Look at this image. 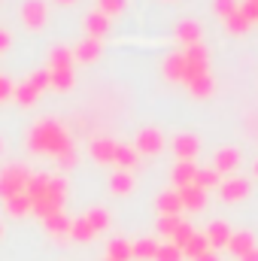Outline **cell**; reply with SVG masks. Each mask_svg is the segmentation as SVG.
Returning <instances> with one entry per match:
<instances>
[{"instance_id": "6da1fadb", "label": "cell", "mask_w": 258, "mask_h": 261, "mask_svg": "<svg viewBox=\"0 0 258 261\" xmlns=\"http://www.w3.org/2000/svg\"><path fill=\"white\" fill-rule=\"evenodd\" d=\"M28 195H31V200H34V213H37L40 219H49V216L61 213L67 186H64V179L34 176V179H31V186H28Z\"/></svg>"}, {"instance_id": "7a4b0ae2", "label": "cell", "mask_w": 258, "mask_h": 261, "mask_svg": "<svg viewBox=\"0 0 258 261\" xmlns=\"http://www.w3.org/2000/svg\"><path fill=\"white\" fill-rule=\"evenodd\" d=\"M31 146H34V152H55L58 158L67 155V152H73L64 137V130L58 128V125H52V122H46V125H40V128L34 130Z\"/></svg>"}, {"instance_id": "3957f363", "label": "cell", "mask_w": 258, "mask_h": 261, "mask_svg": "<svg viewBox=\"0 0 258 261\" xmlns=\"http://www.w3.org/2000/svg\"><path fill=\"white\" fill-rule=\"evenodd\" d=\"M28 186H31V173H28V167H9V170H3V176H0V197L3 200H9V197L15 195H28Z\"/></svg>"}, {"instance_id": "277c9868", "label": "cell", "mask_w": 258, "mask_h": 261, "mask_svg": "<svg viewBox=\"0 0 258 261\" xmlns=\"http://www.w3.org/2000/svg\"><path fill=\"white\" fill-rule=\"evenodd\" d=\"M228 249H231V255L243 258L249 249H255V234H252V231H237V234H231Z\"/></svg>"}, {"instance_id": "5b68a950", "label": "cell", "mask_w": 258, "mask_h": 261, "mask_svg": "<svg viewBox=\"0 0 258 261\" xmlns=\"http://www.w3.org/2000/svg\"><path fill=\"white\" fill-rule=\"evenodd\" d=\"M179 197H183V210H203L207 206V192L203 189H197V186H186V189H179Z\"/></svg>"}, {"instance_id": "8992f818", "label": "cell", "mask_w": 258, "mask_h": 261, "mask_svg": "<svg viewBox=\"0 0 258 261\" xmlns=\"http://www.w3.org/2000/svg\"><path fill=\"white\" fill-rule=\"evenodd\" d=\"M207 240H210V249H222V246H228V240H231V228L225 225V222H213L210 228H207Z\"/></svg>"}, {"instance_id": "52a82bcc", "label": "cell", "mask_w": 258, "mask_h": 261, "mask_svg": "<svg viewBox=\"0 0 258 261\" xmlns=\"http://www.w3.org/2000/svg\"><path fill=\"white\" fill-rule=\"evenodd\" d=\"M246 195H249V182H246V179H231V182H225V186L219 189V197L228 200V203L243 200Z\"/></svg>"}, {"instance_id": "ba28073f", "label": "cell", "mask_w": 258, "mask_h": 261, "mask_svg": "<svg viewBox=\"0 0 258 261\" xmlns=\"http://www.w3.org/2000/svg\"><path fill=\"white\" fill-rule=\"evenodd\" d=\"M134 246V258L140 261H155V255H158V240H152V237H143V240H134L131 243Z\"/></svg>"}, {"instance_id": "9c48e42d", "label": "cell", "mask_w": 258, "mask_h": 261, "mask_svg": "<svg viewBox=\"0 0 258 261\" xmlns=\"http://www.w3.org/2000/svg\"><path fill=\"white\" fill-rule=\"evenodd\" d=\"M70 237H73V243H91L97 234H94V228L88 225V219L82 216V219H73V225H70Z\"/></svg>"}, {"instance_id": "30bf717a", "label": "cell", "mask_w": 258, "mask_h": 261, "mask_svg": "<svg viewBox=\"0 0 258 261\" xmlns=\"http://www.w3.org/2000/svg\"><path fill=\"white\" fill-rule=\"evenodd\" d=\"M43 225H46V231L52 234V237H70V219H67L64 213H55V216H49V219H43Z\"/></svg>"}, {"instance_id": "8fae6325", "label": "cell", "mask_w": 258, "mask_h": 261, "mask_svg": "<svg viewBox=\"0 0 258 261\" xmlns=\"http://www.w3.org/2000/svg\"><path fill=\"white\" fill-rule=\"evenodd\" d=\"M6 210H9V216L21 219V216L34 213V200H31V195H15V197H9V200H6Z\"/></svg>"}, {"instance_id": "7c38bea8", "label": "cell", "mask_w": 258, "mask_h": 261, "mask_svg": "<svg viewBox=\"0 0 258 261\" xmlns=\"http://www.w3.org/2000/svg\"><path fill=\"white\" fill-rule=\"evenodd\" d=\"M158 210H161V216H179V210H183L179 192H164L158 197Z\"/></svg>"}, {"instance_id": "4fadbf2b", "label": "cell", "mask_w": 258, "mask_h": 261, "mask_svg": "<svg viewBox=\"0 0 258 261\" xmlns=\"http://www.w3.org/2000/svg\"><path fill=\"white\" fill-rule=\"evenodd\" d=\"M203 252H210V240H207V234H194L192 240L186 243V249H183V255L186 258H200Z\"/></svg>"}, {"instance_id": "5bb4252c", "label": "cell", "mask_w": 258, "mask_h": 261, "mask_svg": "<svg viewBox=\"0 0 258 261\" xmlns=\"http://www.w3.org/2000/svg\"><path fill=\"white\" fill-rule=\"evenodd\" d=\"M107 258H113V261H131V258H134V246H131L128 240L116 237V240H110V255H107Z\"/></svg>"}, {"instance_id": "9a60e30c", "label": "cell", "mask_w": 258, "mask_h": 261, "mask_svg": "<svg viewBox=\"0 0 258 261\" xmlns=\"http://www.w3.org/2000/svg\"><path fill=\"white\" fill-rule=\"evenodd\" d=\"M85 219H88V225L94 228V234H100V231H107V228H110V213H107V210H100V206H97V210H88V213H85Z\"/></svg>"}, {"instance_id": "2e32d148", "label": "cell", "mask_w": 258, "mask_h": 261, "mask_svg": "<svg viewBox=\"0 0 258 261\" xmlns=\"http://www.w3.org/2000/svg\"><path fill=\"white\" fill-rule=\"evenodd\" d=\"M194 173H197V167L189 164V161H183V164L173 170V182H176L179 189H186V186H192V182H194Z\"/></svg>"}, {"instance_id": "e0dca14e", "label": "cell", "mask_w": 258, "mask_h": 261, "mask_svg": "<svg viewBox=\"0 0 258 261\" xmlns=\"http://www.w3.org/2000/svg\"><path fill=\"white\" fill-rule=\"evenodd\" d=\"M91 155H94L97 161H113V158H116V146H113L110 140H97V143L91 146Z\"/></svg>"}, {"instance_id": "ac0fdd59", "label": "cell", "mask_w": 258, "mask_h": 261, "mask_svg": "<svg viewBox=\"0 0 258 261\" xmlns=\"http://www.w3.org/2000/svg\"><path fill=\"white\" fill-rule=\"evenodd\" d=\"M179 225H183V219H179V216H161V219H158V234L170 240V237L176 234V228H179Z\"/></svg>"}, {"instance_id": "d6986e66", "label": "cell", "mask_w": 258, "mask_h": 261, "mask_svg": "<svg viewBox=\"0 0 258 261\" xmlns=\"http://www.w3.org/2000/svg\"><path fill=\"white\" fill-rule=\"evenodd\" d=\"M131 186H134V182H131V173L128 170H119V173H116V176H113V182H110V189H113V195H128L131 192Z\"/></svg>"}, {"instance_id": "ffe728a7", "label": "cell", "mask_w": 258, "mask_h": 261, "mask_svg": "<svg viewBox=\"0 0 258 261\" xmlns=\"http://www.w3.org/2000/svg\"><path fill=\"white\" fill-rule=\"evenodd\" d=\"M194 234H197V231H194L192 225H189V222H186V219H183V225H179V228H176V234H173V237H170V243H173V246H179V249H186V243H189V240H192Z\"/></svg>"}, {"instance_id": "44dd1931", "label": "cell", "mask_w": 258, "mask_h": 261, "mask_svg": "<svg viewBox=\"0 0 258 261\" xmlns=\"http://www.w3.org/2000/svg\"><path fill=\"white\" fill-rule=\"evenodd\" d=\"M186 255H183V249L179 246H173L170 240L167 243H161L158 246V255H155V261H183Z\"/></svg>"}, {"instance_id": "7402d4cb", "label": "cell", "mask_w": 258, "mask_h": 261, "mask_svg": "<svg viewBox=\"0 0 258 261\" xmlns=\"http://www.w3.org/2000/svg\"><path fill=\"white\" fill-rule=\"evenodd\" d=\"M140 149H143V152H149V155H155V152L161 149V137H158L155 130H146V134H140Z\"/></svg>"}, {"instance_id": "603a6c76", "label": "cell", "mask_w": 258, "mask_h": 261, "mask_svg": "<svg viewBox=\"0 0 258 261\" xmlns=\"http://www.w3.org/2000/svg\"><path fill=\"white\" fill-rule=\"evenodd\" d=\"M194 186L207 192V189L219 186V173H216V170H197V173H194Z\"/></svg>"}, {"instance_id": "cb8c5ba5", "label": "cell", "mask_w": 258, "mask_h": 261, "mask_svg": "<svg viewBox=\"0 0 258 261\" xmlns=\"http://www.w3.org/2000/svg\"><path fill=\"white\" fill-rule=\"evenodd\" d=\"M24 21L31 28H40V21H43V3H28L24 6Z\"/></svg>"}, {"instance_id": "d4e9b609", "label": "cell", "mask_w": 258, "mask_h": 261, "mask_svg": "<svg viewBox=\"0 0 258 261\" xmlns=\"http://www.w3.org/2000/svg\"><path fill=\"white\" fill-rule=\"evenodd\" d=\"M216 167H219V173H225V170H234V167H237V152H231V149L219 152V158H216Z\"/></svg>"}, {"instance_id": "484cf974", "label": "cell", "mask_w": 258, "mask_h": 261, "mask_svg": "<svg viewBox=\"0 0 258 261\" xmlns=\"http://www.w3.org/2000/svg\"><path fill=\"white\" fill-rule=\"evenodd\" d=\"M176 152H179L183 158H192L194 152H197V140H194V137H179V140H176Z\"/></svg>"}, {"instance_id": "4316f807", "label": "cell", "mask_w": 258, "mask_h": 261, "mask_svg": "<svg viewBox=\"0 0 258 261\" xmlns=\"http://www.w3.org/2000/svg\"><path fill=\"white\" fill-rule=\"evenodd\" d=\"M116 161H119L122 167H134V161H137V155H134L131 149H116Z\"/></svg>"}, {"instance_id": "83f0119b", "label": "cell", "mask_w": 258, "mask_h": 261, "mask_svg": "<svg viewBox=\"0 0 258 261\" xmlns=\"http://www.w3.org/2000/svg\"><path fill=\"white\" fill-rule=\"evenodd\" d=\"M88 28H91V34H104V31H107V21L97 18V15H91V18H88Z\"/></svg>"}, {"instance_id": "f1b7e54d", "label": "cell", "mask_w": 258, "mask_h": 261, "mask_svg": "<svg viewBox=\"0 0 258 261\" xmlns=\"http://www.w3.org/2000/svg\"><path fill=\"white\" fill-rule=\"evenodd\" d=\"M94 55H97V46H94V43H85V46L79 49V58H85V61L94 58Z\"/></svg>"}, {"instance_id": "f546056e", "label": "cell", "mask_w": 258, "mask_h": 261, "mask_svg": "<svg viewBox=\"0 0 258 261\" xmlns=\"http://www.w3.org/2000/svg\"><path fill=\"white\" fill-rule=\"evenodd\" d=\"M179 34H183V40H197V28L194 24H183Z\"/></svg>"}, {"instance_id": "4dcf8cb0", "label": "cell", "mask_w": 258, "mask_h": 261, "mask_svg": "<svg viewBox=\"0 0 258 261\" xmlns=\"http://www.w3.org/2000/svg\"><path fill=\"white\" fill-rule=\"evenodd\" d=\"M194 261H219V252H216V249H210V252H203L200 258H194Z\"/></svg>"}, {"instance_id": "1f68e13d", "label": "cell", "mask_w": 258, "mask_h": 261, "mask_svg": "<svg viewBox=\"0 0 258 261\" xmlns=\"http://www.w3.org/2000/svg\"><path fill=\"white\" fill-rule=\"evenodd\" d=\"M216 9H219V12H231V0H219Z\"/></svg>"}, {"instance_id": "d6a6232c", "label": "cell", "mask_w": 258, "mask_h": 261, "mask_svg": "<svg viewBox=\"0 0 258 261\" xmlns=\"http://www.w3.org/2000/svg\"><path fill=\"white\" fill-rule=\"evenodd\" d=\"M240 261H258V246H255V249H249V252H246Z\"/></svg>"}, {"instance_id": "836d02e7", "label": "cell", "mask_w": 258, "mask_h": 261, "mask_svg": "<svg viewBox=\"0 0 258 261\" xmlns=\"http://www.w3.org/2000/svg\"><path fill=\"white\" fill-rule=\"evenodd\" d=\"M104 6H107V9H119V6H122V0H104Z\"/></svg>"}, {"instance_id": "e575fe53", "label": "cell", "mask_w": 258, "mask_h": 261, "mask_svg": "<svg viewBox=\"0 0 258 261\" xmlns=\"http://www.w3.org/2000/svg\"><path fill=\"white\" fill-rule=\"evenodd\" d=\"M0 234H3V228H0Z\"/></svg>"}, {"instance_id": "d590c367", "label": "cell", "mask_w": 258, "mask_h": 261, "mask_svg": "<svg viewBox=\"0 0 258 261\" xmlns=\"http://www.w3.org/2000/svg\"><path fill=\"white\" fill-rule=\"evenodd\" d=\"M255 173H258V167H255Z\"/></svg>"}, {"instance_id": "8d00e7d4", "label": "cell", "mask_w": 258, "mask_h": 261, "mask_svg": "<svg viewBox=\"0 0 258 261\" xmlns=\"http://www.w3.org/2000/svg\"><path fill=\"white\" fill-rule=\"evenodd\" d=\"M107 261H113V258H107Z\"/></svg>"}]
</instances>
